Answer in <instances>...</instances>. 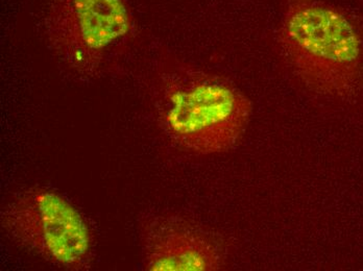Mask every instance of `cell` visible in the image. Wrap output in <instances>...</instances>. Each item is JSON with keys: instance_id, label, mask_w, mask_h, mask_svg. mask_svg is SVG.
<instances>
[{"instance_id": "cell-3", "label": "cell", "mask_w": 363, "mask_h": 271, "mask_svg": "<svg viewBox=\"0 0 363 271\" xmlns=\"http://www.w3.org/2000/svg\"><path fill=\"white\" fill-rule=\"evenodd\" d=\"M43 28L55 58L92 79L133 38L136 22L128 0H50Z\"/></svg>"}, {"instance_id": "cell-4", "label": "cell", "mask_w": 363, "mask_h": 271, "mask_svg": "<svg viewBox=\"0 0 363 271\" xmlns=\"http://www.w3.org/2000/svg\"><path fill=\"white\" fill-rule=\"evenodd\" d=\"M1 226L12 240L57 267L90 268L89 226L82 214L54 191L33 188L19 193L2 208Z\"/></svg>"}, {"instance_id": "cell-5", "label": "cell", "mask_w": 363, "mask_h": 271, "mask_svg": "<svg viewBox=\"0 0 363 271\" xmlns=\"http://www.w3.org/2000/svg\"><path fill=\"white\" fill-rule=\"evenodd\" d=\"M141 248L148 271H214L223 263V250L211 236L177 217L148 220Z\"/></svg>"}, {"instance_id": "cell-1", "label": "cell", "mask_w": 363, "mask_h": 271, "mask_svg": "<svg viewBox=\"0 0 363 271\" xmlns=\"http://www.w3.org/2000/svg\"><path fill=\"white\" fill-rule=\"evenodd\" d=\"M277 54L315 100L349 103L363 94V15L326 0H281Z\"/></svg>"}, {"instance_id": "cell-2", "label": "cell", "mask_w": 363, "mask_h": 271, "mask_svg": "<svg viewBox=\"0 0 363 271\" xmlns=\"http://www.w3.org/2000/svg\"><path fill=\"white\" fill-rule=\"evenodd\" d=\"M150 96L163 133L196 155L234 149L253 114L251 99L231 79L168 52L157 59Z\"/></svg>"}]
</instances>
